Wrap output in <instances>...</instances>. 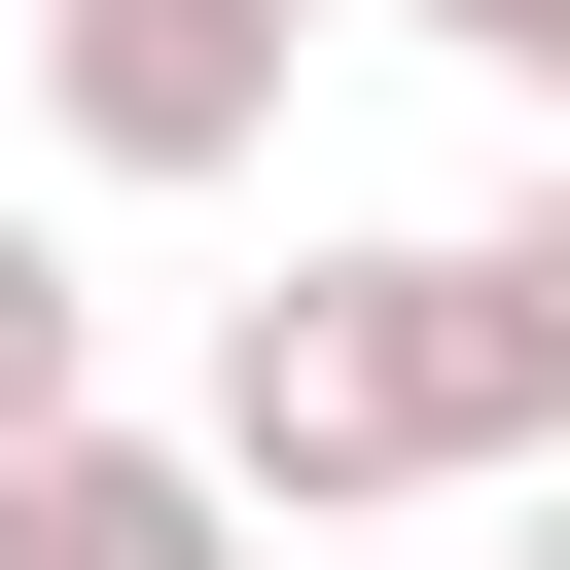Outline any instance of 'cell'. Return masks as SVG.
I'll return each mask as SVG.
<instances>
[{
	"label": "cell",
	"instance_id": "cell-1",
	"mask_svg": "<svg viewBox=\"0 0 570 570\" xmlns=\"http://www.w3.org/2000/svg\"><path fill=\"white\" fill-rule=\"evenodd\" d=\"M249 534H356V499H463L499 428H463V285L428 249H285V285H214V428H178Z\"/></svg>",
	"mask_w": 570,
	"mask_h": 570
},
{
	"label": "cell",
	"instance_id": "cell-6",
	"mask_svg": "<svg viewBox=\"0 0 570 570\" xmlns=\"http://www.w3.org/2000/svg\"><path fill=\"white\" fill-rule=\"evenodd\" d=\"M356 36H428V71H499V107L570 142V0H356Z\"/></svg>",
	"mask_w": 570,
	"mask_h": 570
},
{
	"label": "cell",
	"instance_id": "cell-5",
	"mask_svg": "<svg viewBox=\"0 0 570 570\" xmlns=\"http://www.w3.org/2000/svg\"><path fill=\"white\" fill-rule=\"evenodd\" d=\"M36 428H107V285H71V214H0V463Z\"/></svg>",
	"mask_w": 570,
	"mask_h": 570
},
{
	"label": "cell",
	"instance_id": "cell-2",
	"mask_svg": "<svg viewBox=\"0 0 570 570\" xmlns=\"http://www.w3.org/2000/svg\"><path fill=\"white\" fill-rule=\"evenodd\" d=\"M321 36H356V0H36V142H71V178H249Z\"/></svg>",
	"mask_w": 570,
	"mask_h": 570
},
{
	"label": "cell",
	"instance_id": "cell-3",
	"mask_svg": "<svg viewBox=\"0 0 570 570\" xmlns=\"http://www.w3.org/2000/svg\"><path fill=\"white\" fill-rule=\"evenodd\" d=\"M0 570H249V499H214L178 428H36V463H0Z\"/></svg>",
	"mask_w": 570,
	"mask_h": 570
},
{
	"label": "cell",
	"instance_id": "cell-4",
	"mask_svg": "<svg viewBox=\"0 0 570 570\" xmlns=\"http://www.w3.org/2000/svg\"><path fill=\"white\" fill-rule=\"evenodd\" d=\"M428 285H463V428L534 463V428H570V178H499V214L428 249Z\"/></svg>",
	"mask_w": 570,
	"mask_h": 570
}]
</instances>
